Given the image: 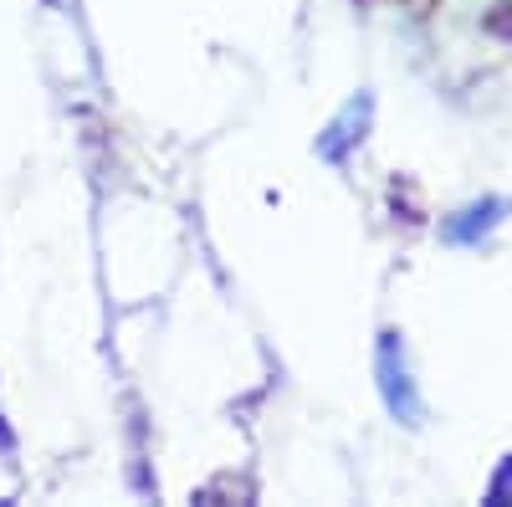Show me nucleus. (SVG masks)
I'll list each match as a JSON object with an SVG mask.
<instances>
[{
  "instance_id": "1",
  "label": "nucleus",
  "mask_w": 512,
  "mask_h": 507,
  "mask_svg": "<svg viewBox=\"0 0 512 507\" xmlns=\"http://www.w3.org/2000/svg\"><path fill=\"white\" fill-rule=\"evenodd\" d=\"M379 390H384V405H390V415H400L405 426H420V395L410 385V369H405V349L395 333L379 338Z\"/></svg>"
},
{
  "instance_id": "2",
  "label": "nucleus",
  "mask_w": 512,
  "mask_h": 507,
  "mask_svg": "<svg viewBox=\"0 0 512 507\" xmlns=\"http://www.w3.org/2000/svg\"><path fill=\"white\" fill-rule=\"evenodd\" d=\"M354 123H369V98H354L344 113H338V123H333V129L318 139V154H323V159H344V149L359 139V134H349Z\"/></svg>"
}]
</instances>
